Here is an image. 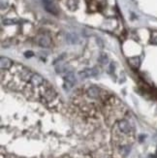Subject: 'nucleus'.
<instances>
[{"label":"nucleus","instance_id":"11","mask_svg":"<svg viewBox=\"0 0 157 158\" xmlns=\"http://www.w3.org/2000/svg\"><path fill=\"white\" fill-rule=\"evenodd\" d=\"M16 21H14L13 20H4L3 21V23L6 24V25H9V24H14Z\"/></svg>","mask_w":157,"mask_h":158},{"label":"nucleus","instance_id":"15","mask_svg":"<svg viewBox=\"0 0 157 158\" xmlns=\"http://www.w3.org/2000/svg\"><path fill=\"white\" fill-rule=\"evenodd\" d=\"M104 158H110V157H104Z\"/></svg>","mask_w":157,"mask_h":158},{"label":"nucleus","instance_id":"9","mask_svg":"<svg viewBox=\"0 0 157 158\" xmlns=\"http://www.w3.org/2000/svg\"><path fill=\"white\" fill-rule=\"evenodd\" d=\"M78 0H68L67 1V6L71 11H74L78 8Z\"/></svg>","mask_w":157,"mask_h":158},{"label":"nucleus","instance_id":"14","mask_svg":"<svg viewBox=\"0 0 157 158\" xmlns=\"http://www.w3.org/2000/svg\"><path fill=\"white\" fill-rule=\"evenodd\" d=\"M59 158H70V157H69V155H63V156L59 157Z\"/></svg>","mask_w":157,"mask_h":158},{"label":"nucleus","instance_id":"7","mask_svg":"<svg viewBox=\"0 0 157 158\" xmlns=\"http://www.w3.org/2000/svg\"><path fill=\"white\" fill-rule=\"evenodd\" d=\"M0 66H1L2 70H9L13 67V62L7 57H1V59H0Z\"/></svg>","mask_w":157,"mask_h":158},{"label":"nucleus","instance_id":"8","mask_svg":"<svg viewBox=\"0 0 157 158\" xmlns=\"http://www.w3.org/2000/svg\"><path fill=\"white\" fill-rule=\"evenodd\" d=\"M128 63L130 64L131 67L138 69L141 65V59H140V57H137V56L136 57H131V58L128 59Z\"/></svg>","mask_w":157,"mask_h":158},{"label":"nucleus","instance_id":"2","mask_svg":"<svg viewBox=\"0 0 157 158\" xmlns=\"http://www.w3.org/2000/svg\"><path fill=\"white\" fill-rule=\"evenodd\" d=\"M64 88L65 89H70L72 88L76 83V78L75 75L72 72H69L67 74H65L64 76Z\"/></svg>","mask_w":157,"mask_h":158},{"label":"nucleus","instance_id":"10","mask_svg":"<svg viewBox=\"0 0 157 158\" xmlns=\"http://www.w3.org/2000/svg\"><path fill=\"white\" fill-rule=\"evenodd\" d=\"M98 61H99V62H100V64H102V65H106V64H108L109 59H108L107 54H106V53H101V54H100V56H99Z\"/></svg>","mask_w":157,"mask_h":158},{"label":"nucleus","instance_id":"4","mask_svg":"<svg viewBox=\"0 0 157 158\" xmlns=\"http://www.w3.org/2000/svg\"><path fill=\"white\" fill-rule=\"evenodd\" d=\"M103 91H102L99 87H90L86 89V94L88 97H90V98L92 99H98L100 98V97L102 96V93Z\"/></svg>","mask_w":157,"mask_h":158},{"label":"nucleus","instance_id":"12","mask_svg":"<svg viewBox=\"0 0 157 158\" xmlns=\"http://www.w3.org/2000/svg\"><path fill=\"white\" fill-rule=\"evenodd\" d=\"M151 42H152V43H154V44H156V45H157V34H154V35L152 36Z\"/></svg>","mask_w":157,"mask_h":158},{"label":"nucleus","instance_id":"13","mask_svg":"<svg viewBox=\"0 0 157 158\" xmlns=\"http://www.w3.org/2000/svg\"><path fill=\"white\" fill-rule=\"evenodd\" d=\"M25 56L26 57H31V56H33V52H26L25 53Z\"/></svg>","mask_w":157,"mask_h":158},{"label":"nucleus","instance_id":"6","mask_svg":"<svg viewBox=\"0 0 157 158\" xmlns=\"http://www.w3.org/2000/svg\"><path fill=\"white\" fill-rule=\"evenodd\" d=\"M43 3H44V7H45L46 11H48L49 13H51L52 15H57V13H58L57 9L51 0H43Z\"/></svg>","mask_w":157,"mask_h":158},{"label":"nucleus","instance_id":"3","mask_svg":"<svg viewBox=\"0 0 157 158\" xmlns=\"http://www.w3.org/2000/svg\"><path fill=\"white\" fill-rule=\"evenodd\" d=\"M29 83L33 87H42L47 82L44 80V78L40 76L39 74H34L33 73V75H32L31 79H30Z\"/></svg>","mask_w":157,"mask_h":158},{"label":"nucleus","instance_id":"5","mask_svg":"<svg viewBox=\"0 0 157 158\" xmlns=\"http://www.w3.org/2000/svg\"><path fill=\"white\" fill-rule=\"evenodd\" d=\"M37 43L40 47L43 48H50L52 46V40L47 35H40L37 38Z\"/></svg>","mask_w":157,"mask_h":158},{"label":"nucleus","instance_id":"1","mask_svg":"<svg viewBox=\"0 0 157 158\" xmlns=\"http://www.w3.org/2000/svg\"><path fill=\"white\" fill-rule=\"evenodd\" d=\"M100 71L98 70V68H87V69H83L82 71L78 72V75H80L81 78L82 79H87V78H92V77H96L97 75H99Z\"/></svg>","mask_w":157,"mask_h":158}]
</instances>
